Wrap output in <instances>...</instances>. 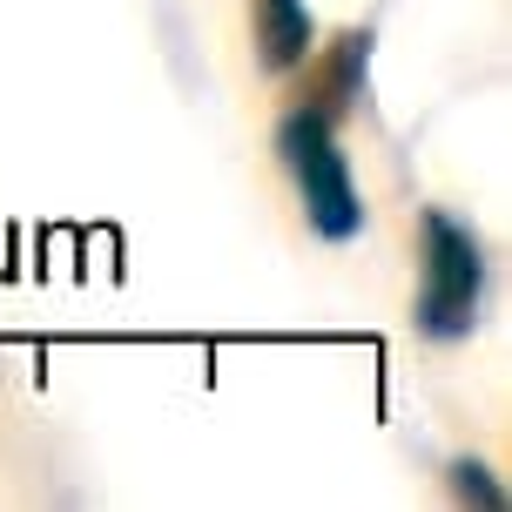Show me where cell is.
Here are the masks:
<instances>
[{"instance_id":"obj_1","label":"cell","mask_w":512,"mask_h":512,"mask_svg":"<svg viewBox=\"0 0 512 512\" xmlns=\"http://www.w3.org/2000/svg\"><path fill=\"white\" fill-rule=\"evenodd\" d=\"M277 149L290 162V176L304 189V216L324 243H351L364 230V203H358V182L344 169V149L331 142V115L324 108H290L277 128Z\"/></svg>"},{"instance_id":"obj_2","label":"cell","mask_w":512,"mask_h":512,"mask_svg":"<svg viewBox=\"0 0 512 512\" xmlns=\"http://www.w3.org/2000/svg\"><path fill=\"white\" fill-rule=\"evenodd\" d=\"M418 243H425V283H418V331L425 337H465L479 324V297H486V250L479 236L452 223L445 209L418 216Z\"/></svg>"},{"instance_id":"obj_3","label":"cell","mask_w":512,"mask_h":512,"mask_svg":"<svg viewBox=\"0 0 512 512\" xmlns=\"http://www.w3.org/2000/svg\"><path fill=\"white\" fill-rule=\"evenodd\" d=\"M256 61L270 75H290L310 61V7L304 0H256Z\"/></svg>"},{"instance_id":"obj_4","label":"cell","mask_w":512,"mask_h":512,"mask_svg":"<svg viewBox=\"0 0 512 512\" xmlns=\"http://www.w3.org/2000/svg\"><path fill=\"white\" fill-rule=\"evenodd\" d=\"M364 61H371V34H344L337 54L324 61V95H317L310 108H324V115L351 108V95H358V81H364Z\"/></svg>"},{"instance_id":"obj_5","label":"cell","mask_w":512,"mask_h":512,"mask_svg":"<svg viewBox=\"0 0 512 512\" xmlns=\"http://www.w3.org/2000/svg\"><path fill=\"white\" fill-rule=\"evenodd\" d=\"M459 492H465V499H479V506H492V512L506 506V492L486 479V465H459Z\"/></svg>"}]
</instances>
